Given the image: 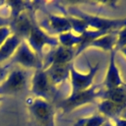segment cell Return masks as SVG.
I'll return each instance as SVG.
<instances>
[{"label": "cell", "mask_w": 126, "mask_h": 126, "mask_svg": "<svg viewBox=\"0 0 126 126\" xmlns=\"http://www.w3.org/2000/svg\"><path fill=\"white\" fill-rule=\"evenodd\" d=\"M63 14L76 17L81 19L86 25L88 30H94L104 32H118L126 26V17L120 19H109L105 17H100L98 15H92L85 11H82L76 6H61L58 4Z\"/></svg>", "instance_id": "1"}, {"label": "cell", "mask_w": 126, "mask_h": 126, "mask_svg": "<svg viewBox=\"0 0 126 126\" xmlns=\"http://www.w3.org/2000/svg\"><path fill=\"white\" fill-rule=\"evenodd\" d=\"M103 87L101 84L93 85L88 90L76 94H70L67 97L59 100L57 103V107L62 110L63 114L70 113L76 108H79L86 104L94 103L96 99H100Z\"/></svg>", "instance_id": "2"}, {"label": "cell", "mask_w": 126, "mask_h": 126, "mask_svg": "<svg viewBox=\"0 0 126 126\" xmlns=\"http://www.w3.org/2000/svg\"><path fill=\"white\" fill-rule=\"evenodd\" d=\"M26 105L37 126H55V106L53 102L31 96L26 99Z\"/></svg>", "instance_id": "3"}, {"label": "cell", "mask_w": 126, "mask_h": 126, "mask_svg": "<svg viewBox=\"0 0 126 126\" xmlns=\"http://www.w3.org/2000/svg\"><path fill=\"white\" fill-rule=\"evenodd\" d=\"M30 91L32 96L50 102H54L58 94L57 87L49 80L43 68L34 70L30 82Z\"/></svg>", "instance_id": "4"}, {"label": "cell", "mask_w": 126, "mask_h": 126, "mask_svg": "<svg viewBox=\"0 0 126 126\" xmlns=\"http://www.w3.org/2000/svg\"><path fill=\"white\" fill-rule=\"evenodd\" d=\"M26 41L30 45V47L43 60V49L45 46H49L50 48H54L59 45L57 36L50 35L47 33L38 24L36 18H33L32 26L29 36L27 37Z\"/></svg>", "instance_id": "5"}, {"label": "cell", "mask_w": 126, "mask_h": 126, "mask_svg": "<svg viewBox=\"0 0 126 126\" xmlns=\"http://www.w3.org/2000/svg\"><path fill=\"white\" fill-rule=\"evenodd\" d=\"M30 82L28 70L19 66L15 67L10 70L7 78L0 85V95L22 94L27 90Z\"/></svg>", "instance_id": "6"}, {"label": "cell", "mask_w": 126, "mask_h": 126, "mask_svg": "<svg viewBox=\"0 0 126 126\" xmlns=\"http://www.w3.org/2000/svg\"><path fill=\"white\" fill-rule=\"evenodd\" d=\"M11 67L12 65H18L26 70L28 69H40L43 67V60L30 47L26 40H23L12 58L7 62Z\"/></svg>", "instance_id": "7"}, {"label": "cell", "mask_w": 126, "mask_h": 126, "mask_svg": "<svg viewBox=\"0 0 126 126\" xmlns=\"http://www.w3.org/2000/svg\"><path fill=\"white\" fill-rule=\"evenodd\" d=\"M89 63V70L87 73H81L79 72L74 64L70 68V85H71V93L70 94H76L79 92H83L85 90H88L94 85V79L99 69V64L95 63L94 65H91Z\"/></svg>", "instance_id": "8"}, {"label": "cell", "mask_w": 126, "mask_h": 126, "mask_svg": "<svg viewBox=\"0 0 126 126\" xmlns=\"http://www.w3.org/2000/svg\"><path fill=\"white\" fill-rule=\"evenodd\" d=\"M34 17H35V11L27 10L11 18L9 29L12 34H15L20 38H22L23 40H26L31 32L32 21Z\"/></svg>", "instance_id": "9"}, {"label": "cell", "mask_w": 126, "mask_h": 126, "mask_svg": "<svg viewBox=\"0 0 126 126\" xmlns=\"http://www.w3.org/2000/svg\"><path fill=\"white\" fill-rule=\"evenodd\" d=\"M38 24L50 35H52L51 33H56L57 35H59L67 32H72V27L69 17L65 14L56 15V14L47 13L46 19Z\"/></svg>", "instance_id": "10"}, {"label": "cell", "mask_w": 126, "mask_h": 126, "mask_svg": "<svg viewBox=\"0 0 126 126\" xmlns=\"http://www.w3.org/2000/svg\"><path fill=\"white\" fill-rule=\"evenodd\" d=\"M75 58L76 49L58 45L54 48H51L47 55H44L42 68H45L51 64H73Z\"/></svg>", "instance_id": "11"}, {"label": "cell", "mask_w": 126, "mask_h": 126, "mask_svg": "<svg viewBox=\"0 0 126 126\" xmlns=\"http://www.w3.org/2000/svg\"><path fill=\"white\" fill-rule=\"evenodd\" d=\"M117 51L112 50L109 55V63L107 67V71L105 74V77L103 79V82L101 83L102 87L104 90H110L114 89L120 86H123L125 83L121 77L120 70L116 64V59H115V54Z\"/></svg>", "instance_id": "12"}, {"label": "cell", "mask_w": 126, "mask_h": 126, "mask_svg": "<svg viewBox=\"0 0 126 126\" xmlns=\"http://www.w3.org/2000/svg\"><path fill=\"white\" fill-rule=\"evenodd\" d=\"M97 109L99 114L109 120L126 116V105H122L108 99H99V102L97 103Z\"/></svg>", "instance_id": "13"}, {"label": "cell", "mask_w": 126, "mask_h": 126, "mask_svg": "<svg viewBox=\"0 0 126 126\" xmlns=\"http://www.w3.org/2000/svg\"><path fill=\"white\" fill-rule=\"evenodd\" d=\"M73 64H51L43 69L53 85L58 87L69 79L70 68Z\"/></svg>", "instance_id": "14"}, {"label": "cell", "mask_w": 126, "mask_h": 126, "mask_svg": "<svg viewBox=\"0 0 126 126\" xmlns=\"http://www.w3.org/2000/svg\"><path fill=\"white\" fill-rule=\"evenodd\" d=\"M22 41L23 39L15 34H11L5 40L0 47V64L7 63L12 58Z\"/></svg>", "instance_id": "15"}, {"label": "cell", "mask_w": 126, "mask_h": 126, "mask_svg": "<svg viewBox=\"0 0 126 126\" xmlns=\"http://www.w3.org/2000/svg\"><path fill=\"white\" fill-rule=\"evenodd\" d=\"M116 38H117V32H109L106 34H103L94 41H92L89 45V47H94L101 49L103 51L111 52L112 50H115V44H116ZM88 47V48H89Z\"/></svg>", "instance_id": "16"}, {"label": "cell", "mask_w": 126, "mask_h": 126, "mask_svg": "<svg viewBox=\"0 0 126 126\" xmlns=\"http://www.w3.org/2000/svg\"><path fill=\"white\" fill-rule=\"evenodd\" d=\"M101 98L108 99L122 105H126V84L110 90L103 89L100 99Z\"/></svg>", "instance_id": "17"}, {"label": "cell", "mask_w": 126, "mask_h": 126, "mask_svg": "<svg viewBox=\"0 0 126 126\" xmlns=\"http://www.w3.org/2000/svg\"><path fill=\"white\" fill-rule=\"evenodd\" d=\"M59 45L76 49L81 43V35L73 32H67L57 35Z\"/></svg>", "instance_id": "18"}, {"label": "cell", "mask_w": 126, "mask_h": 126, "mask_svg": "<svg viewBox=\"0 0 126 126\" xmlns=\"http://www.w3.org/2000/svg\"><path fill=\"white\" fill-rule=\"evenodd\" d=\"M106 118L104 116L99 113H95L90 116L78 118L74 122L73 126H102Z\"/></svg>", "instance_id": "19"}, {"label": "cell", "mask_w": 126, "mask_h": 126, "mask_svg": "<svg viewBox=\"0 0 126 126\" xmlns=\"http://www.w3.org/2000/svg\"><path fill=\"white\" fill-rule=\"evenodd\" d=\"M123 47H126V26L117 32L115 51H119Z\"/></svg>", "instance_id": "20"}, {"label": "cell", "mask_w": 126, "mask_h": 126, "mask_svg": "<svg viewBox=\"0 0 126 126\" xmlns=\"http://www.w3.org/2000/svg\"><path fill=\"white\" fill-rule=\"evenodd\" d=\"M10 70H11V66L8 63H6V64H0V85L7 78Z\"/></svg>", "instance_id": "21"}, {"label": "cell", "mask_w": 126, "mask_h": 126, "mask_svg": "<svg viewBox=\"0 0 126 126\" xmlns=\"http://www.w3.org/2000/svg\"><path fill=\"white\" fill-rule=\"evenodd\" d=\"M12 34L9 27H4V28H1L0 29V47L1 45L5 42V40Z\"/></svg>", "instance_id": "22"}, {"label": "cell", "mask_w": 126, "mask_h": 126, "mask_svg": "<svg viewBox=\"0 0 126 126\" xmlns=\"http://www.w3.org/2000/svg\"><path fill=\"white\" fill-rule=\"evenodd\" d=\"M114 126H126V116H121L110 120Z\"/></svg>", "instance_id": "23"}, {"label": "cell", "mask_w": 126, "mask_h": 126, "mask_svg": "<svg viewBox=\"0 0 126 126\" xmlns=\"http://www.w3.org/2000/svg\"><path fill=\"white\" fill-rule=\"evenodd\" d=\"M10 18L9 16H2L0 15V29L4 27H9L10 25Z\"/></svg>", "instance_id": "24"}, {"label": "cell", "mask_w": 126, "mask_h": 126, "mask_svg": "<svg viewBox=\"0 0 126 126\" xmlns=\"http://www.w3.org/2000/svg\"><path fill=\"white\" fill-rule=\"evenodd\" d=\"M102 126H114V125L112 124V122H111L109 119H106L105 122L102 124Z\"/></svg>", "instance_id": "25"}, {"label": "cell", "mask_w": 126, "mask_h": 126, "mask_svg": "<svg viewBox=\"0 0 126 126\" xmlns=\"http://www.w3.org/2000/svg\"><path fill=\"white\" fill-rule=\"evenodd\" d=\"M119 51H120V52L125 56V58H126V47H123V48H122V49H120Z\"/></svg>", "instance_id": "26"}, {"label": "cell", "mask_w": 126, "mask_h": 126, "mask_svg": "<svg viewBox=\"0 0 126 126\" xmlns=\"http://www.w3.org/2000/svg\"><path fill=\"white\" fill-rule=\"evenodd\" d=\"M4 99V97L2 96V95H0V104H1V102H2V100Z\"/></svg>", "instance_id": "27"}]
</instances>
